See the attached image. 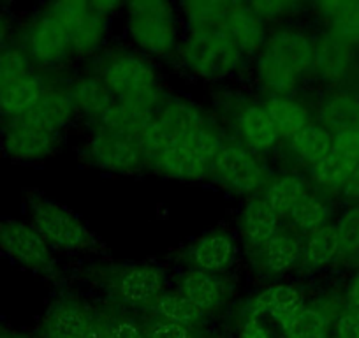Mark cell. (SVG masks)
<instances>
[{
  "instance_id": "obj_1",
  "label": "cell",
  "mask_w": 359,
  "mask_h": 338,
  "mask_svg": "<svg viewBox=\"0 0 359 338\" xmlns=\"http://www.w3.org/2000/svg\"><path fill=\"white\" fill-rule=\"evenodd\" d=\"M226 137L227 133L219 122L205 129L169 136L140 133L148 171L182 184L210 182L213 162Z\"/></svg>"
},
{
  "instance_id": "obj_2",
  "label": "cell",
  "mask_w": 359,
  "mask_h": 338,
  "mask_svg": "<svg viewBox=\"0 0 359 338\" xmlns=\"http://www.w3.org/2000/svg\"><path fill=\"white\" fill-rule=\"evenodd\" d=\"M94 71L116 104L141 126L165 97L157 64L130 46L109 48L94 60Z\"/></svg>"
},
{
  "instance_id": "obj_3",
  "label": "cell",
  "mask_w": 359,
  "mask_h": 338,
  "mask_svg": "<svg viewBox=\"0 0 359 338\" xmlns=\"http://www.w3.org/2000/svg\"><path fill=\"white\" fill-rule=\"evenodd\" d=\"M129 46L154 62L175 60L185 25L178 4L165 0H133L122 11Z\"/></svg>"
},
{
  "instance_id": "obj_4",
  "label": "cell",
  "mask_w": 359,
  "mask_h": 338,
  "mask_svg": "<svg viewBox=\"0 0 359 338\" xmlns=\"http://www.w3.org/2000/svg\"><path fill=\"white\" fill-rule=\"evenodd\" d=\"M185 76L210 85H224L236 78L247 58L222 29L185 30L175 57Z\"/></svg>"
},
{
  "instance_id": "obj_5",
  "label": "cell",
  "mask_w": 359,
  "mask_h": 338,
  "mask_svg": "<svg viewBox=\"0 0 359 338\" xmlns=\"http://www.w3.org/2000/svg\"><path fill=\"white\" fill-rule=\"evenodd\" d=\"M213 106V116L227 136L255 154L269 157L284 143L262 99H254L241 90H220Z\"/></svg>"
},
{
  "instance_id": "obj_6",
  "label": "cell",
  "mask_w": 359,
  "mask_h": 338,
  "mask_svg": "<svg viewBox=\"0 0 359 338\" xmlns=\"http://www.w3.org/2000/svg\"><path fill=\"white\" fill-rule=\"evenodd\" d=\"M27 220L48 247L64 256H88L99 248V236L74 210L43 194L27 198Z\"/></svg>"
},
{
  "instance_id": "obj_7",
  "label": "cell",
  "mask_w": 359,
  "mask_h": 338,
  "mask_svg": "<svg viewBox=\"0 0 359 338\" xmlns=\"http://www.w3.org/2000/svg\"><path fill=\"white\" fill-rule=\"evenodd\" d=\"M273 175L269 158L227 136L213 162L210 182L234 198H254Z\"/></svg>"
},
{
  "instance_id": "obj_8",
  "label": "cell",
  "mask_w": 359,
  "mask_h": 338,
  "mask_svg": "<svg viewBox=\"0 0 359 338\" xmlns=\"http://www.w3.org/2000/svg\"><path fill=\"white\" fill-rule=\"evenodd\" d=\"M83 158L102 173L133 177L147 169L137 130L94 126L83 147Z\"/></svg>"
},
{
  "instance_id": "obj_9",
  "label": "cell",
  "mask_w": 359,
  "mask_h": 338,
  "mask_svg": "<svg viewBox=\"0 0 359 338\" xmlns=\"http://www.w3.org/2000/svg\"><path fill=\"white\" fill-rule=\"evenodd\" d=\"M16 44L25 51L34 69L48 74L72 60L71 36L48 4L30 15L18 29Z\"/></svg>"
},
{
  "instance_id": "obj_10",
  "label": "cell",
  "mask_w": 359,
  "mask_h": 338,
  "mask_svg": "<svg viewBox=\"0 0 359 338\" xmlns=\"http://www.w3.org/2000/svg\"><path fill=\"white\" fill-rule=\"evenodd\" d=\"M0 256L36 277L55 278L58 273L57 254L27 219L0 217Z\"/></svg>"
},
{
  "instance_id": "obj_11",
  "label": "cell",
  "mask_w": 359,
  "mask_h": 338,
  "mask_svg": "<svg viewBox=\"0 0 359 338\" xmlns=\"http://www.w3.org/2000/svg\"><path fill=\"white\" fill-rule=\"evenodd\" d=\"M48 8L64 23L71 36L72 58L95 60L108 50L113 20L95 11L92 0H58L50 2Z\"/></svg>"
},
{
  "instance_id": "obj_12",
  "label": "cell",
  "mask_w": 359,
  "mask_h": 338,
  "mask_svg": "<svg viewBox=\"0 0 359 338\" xmlns=\"http://www.w3.org/2000/svg\"><path fill=\"white\" fill-rule=\"evenodd\" d=\"M62 134L39 126L29 116L0 122V148L18 164H37L57 154Z\"/></svg>"
},
{
  "instance_id": "obj_13",
  "label": "cell",
  "mask_w": 359,
  "mask_h": 338,
  "mask_svg": "<svg viewBox=\"0 0 359 338\" xmlns=\"http://www.w3.org/2000/svg\"><path fill=\"white\" fill-rule=\"evenodd\" d=\"M278 64L291 69L303 81H310L316 55V32L302 23H284L269 29L264 48Z\"/></svg>"
},
{
  "instance_id": "obj_14",
  "label": "cell",
  "mask_w": 359,
  "mask_h": 338,
  "mask_svg": "<svg viewBox=\"0 0 359 338\" xmlns=\"http://www.w3.org/2000/svg\"><path fill=\"white\" fill-rule=\"evenodd\" d=\"M309 296L292 282H271L247 299L243 306L245 317L269 319L282 331L305 309Z\"/></svg>"
},
{
  "instance_id": "obj_15",
  "label": "cell",
  "mask_w": 359,
  "mask_h": 338,
  "mask_svg": "<svg viewBox=\"0 0 359 338\" xmlns=\"http://www.w3.org/2000/svg\"><path fill=\"white\" fill-rule=\"evenodd\" d=\"M241 245L236 233L224 227L210 229L187 245L184 257L191 270L212 275H227L240 259Z\"/></svg>"
},
{
  "instance_id": "obj_16",
  "label": "cell",
  "mask_w": 359,
  "mask_h": 338,
  "mask_svg": "<svg viewBox=\"0 0 359 338\" xmlns=\"http://www.w3.org/2000/svg\"><path fill=\"white\" fill-rule=\"evenodd\" d=\"M168 273L161 264L141 261L120 268L113 278V292L122 305L140 309L154 305L168 291Z\"/></svg>"
},
{
  "instance_id": "obj_17",
  "label": "cell",
  "mask_w": 359,
  "mask_h": 338,
  "mask_svg": "<svg viewBox=\"0 0 359 338\" xmlns=\"http://www.w3.org/2000/svg\"><path fill=\"white\" fill-rule=\"evenodd\" d=\"M175 289L203 317L220 312L233 296V288L226 275H212L191 268L178 275Z\"/></svg>"
},
{
  "instance_id": "obj_18",
  "label": "cell",
  "mask_w": 359,
  "mask_h": 338,
  "mask_svg": "<svg viewBox=\"0 0 359 338\" xmlns=\"http://www.w3.org/2000/svg\"><path fill=\"white\" fill-rule=\"evenodd\" d=\"M302 245L303 238L284 226L273 238H269L261 248L248 256L259 275L266 278H280L299 270Z\"/></svg>"
},
{
  "instance_id": "obj_19",
  "label": "cell",
  "mask_w": 359,
  "mask_h": 338,
  "mask_svg": "<svg viewBox=\"0 0 359 338\" xmlns=\"http://www.w3.org/2000/svg\"><path fill=\"white\" fill-rule=\"evenodd\" d=\"M284 220L261 194L245 199L236 217V236L241 248L252 254L282 229Z\"/></svg>"
},
{
  "instance_id": "obj_20",
  "label": "cell",
  "mask_w": 359,
  "mask_h": 338,
  "mask_svg": "<svg viewBox=\"0 0 359 338\" xmlns=\"http://www.w3.org/2000/svg\"><path fill=\"white\" fill-rule=\"evenodd\" d=\"M313 119L331 134L359 129V88H324L312 102Z\"/></svg>"
},
{
  "instance_id": "obj_21",
  "label": "cell",
  "mask_w": 359,
  "mask_h": 338,
  "mask_svg": "<svg viewBox=\"0 0 359 338\" xmlns=\"http://www.w3.org/2000/svg\"><path fill=\"white\" fill-rule=\"evenodd\" d=\"M95 320L94 312L74 296L53 299L43 319L44 338H83Z\"/></svg>"
},
{
  "instance_id": "obj_22",
  "label": "cell",
  "mask_w": 359,
  "mask_h": 338,
  "mask_svg": "<svg viewBox=\"0 0 359 338\" xmlns=\"http://www.w3.org/2000/svg\"><path fill=\"white\" fill-rule=\"evenodd\" d=\"M323 32L359 51V0H324L309 4Z\"/></svg>"
},
{
  "instance_id": "obj_23",
  "label": "cell",
  "mask_w": 359,
  "mask_h": 338,
  "mask_svg": "<svg viewBox=\"0 0 359 338\" xmlns=\"http://www.w3.org/2000/svg\"><path fill=\"white\" fill-rule=\"evenodd\" d=\"M220 29L250 62L261 53L269 34V25L250 8L248 2H233L231 13Z\"/></svg>"
},
{
  "instance_id": "obj_24",
  "label": "cell",
  "mask_w": 359,
  "mask_h": 338,
  "mask_svg": "<svg viewBox=\"0 0 359 338\" xmlns=\"http://www.w3.org/2000/svg\"><path fill=\"white\" fill-rule=\"evenodd\" d=\"M69 92L78 116L97 126L115 108V99L94 71H86L69 79Z\"/></svg>"
},
{
  "instance_id": "obj_25",
  "label": "cell",
  "mask_w": 359,
  "mask_h": 338,
  "mask_svg": "<svg viewBox=\"0 0 359 338\" xmlns=\"http://www.w3.org/2000/svg\"><path fill=\"white\" fill-rule=\"evenodd\" d=\"M27 116L53 133L64 134V130L69 129L78 119L71 92H69V81H62L50 74V83L43 97Z\"/></svg>"
},
{
  "instance_id": "obj_26",
  "label": "cell",
  "mask_w": 359,
  "mask_h": 338,
  "mask_svg": "<svg viewBox=\"0 0 359 338\" xmlns=\"http://www.w3.org/2000/svg\"><path fill=\"white\" fill-rule=\"evenodd\" d=\"M50 83V74L43 71H32L30 74L9 83L0 90V122L27 116L43 97Z\"/></svg>"
},
{
  "instance_id": "obj_27",
  "label": "cell",
  "mask_w": 359,
  "mask_h": 338,
  "mask_svg": "<svg viewBox=\"0 0 359 338\" xmlns=\"http://www.w3.org/2000/svg\"><path fill=\"white\" fill-rule=\"evenodd\" d=\"M341 268V248L333 224L303 238L299 270L310 275Z\"/></svg>"
},
{
  "instance_id": "obj_28",
  "label": "cell",
  "mask_w": 359,
  "mask_h": 338,
  "mask_svg": "<svg viewBox=\"0 0 359 338\" xmlns=\"http://www.w3.org/2000/svg\"><path fill=\"white\" fill-rule=\"evenodd\" d=\"M252 78H254L255 87L264 95V99L298 95V92L305 85V81L296 72L278 64L266 51H261L252 60Z\"/></svg>"
},
{
  "instance_id": "obj_29",
  "label": "cell",
  "mask_w": 359,
  "mask_h": 338,
  "mask_svg": "<svg viewBox=\"0 0 359 338\" xmlns=\"http://www.w3.org/2000/svg\"><path fill=\"white\" fill-rule=\"evenodd\" d=\"M310 191H312V185H310L306 173L287 169V171L271 175L261 196L285 222L292 210Z\"/></svg>"
},
{
  "instance_id": "obj_30",
  "label": "cell",
  "mask_w": 359,
  "mask_h": 338,
  "mask_svg": "<svg viewBox=\"0 0 359 338\" xmlns=\"http://www.w3.org/2000/svg\"><path fill=\"white\" fill-rule=\"evenodd\" d=\"M337 213V199L330 198V196L323 194V192L316 191L312 187V191L299 201V205L292 210L291 215L285 219V222H287L289 229H292L296 234L305 238L333 224Z\"/></svg>"
},
{
  "instance_id": "obj_31",
  "label": "cell",
  "mask_w": 359,
  "mask_h": 338,
  "mask_svg": "<svg viewBox=\"0 0 359 338\" xmlns=\"http://www.w3.org/2000/svg\"><path fill=\"white\" fill-rule=\"evenodd\" d=\"M287 157L298 168L309 171L333 150V134L317 122H312L292 137L282 143Z\"/></svg>"
},
{
  "instance_id": "obj_32",
  "label": "cell",
  "mask_w": 359,
  "mask_h": 338,
  "mask_svg": "<svg viewBox=\"0 0 359 338\" xmlns=\"http://www.w3.org/2000/svg\"><path fill=\"white\" fill-rule=\"evenodd\" d=\"M266 106V111L269 113L280 134L282 141H287L299 130L305 129L313 119L312 102H306L299 95H284V97H266L262 99Z\"/></svg>"
},
{
  "instance_id": "obj_33",
  "label": "cell",
  "mask_w": 359,
  "mask_h": 338,
  "mask_svg": "<svg viewBox=\"0 0 359 338\" xmlns=\"http://www.w3.org/2000/svg\"><path fill=\"white\" fill-rule=\"evenodd\" d=\"M355 168H358V164L347 161L345 157L338 155L337 151L331 150L327 157H324L323 161L317 162L316 165H312L306 171V177H309L310 185L316 191L323 192V194L330 196V198L338 201L341 189L347 184V180L354 173Z\"/></svg>"
},
{
  "instance_id": "obj_34",
  "label": "cell",
  "mask_w": 359,
  "mask_h": 338,
  "mask_svg": "<svg viewBox=\"0 0 359 338\" xmlns=\"http://www.w3.org/2000/svg\"><path fill=\"white\" fill-rule=\"evenodd\" d=\"M231 8L233 2L229 0H187L178 4L185 30L219 29L226 22Z\"/></svg>"
},
{
  "instance_id": "obj_35",
  "label": "cell",
  "mask_w": 359,
  "mask_h": 338,
  "mask_svg": "<svg viewBox=\"0 0 359 338\" xmlns=\"http://www.w3.org/2000/svg\"><path fill=\"white\" fill-rule=\"evenodd\" d=\"M341 248V268L359 264V205H341L333 220Z\"/></svg>"
},
{
  "instance_id": "obj_36",
  "label": "cell",
  "mask_w": 359,
  "mask_h": 338,
  "mask_svg": "<svg viewBox=\"0 0 359 338\" xmlns=\"http://www.w3.org/2000/svg\"><path fill=\"white\" fill-rule=\"evenodd\" d=\"M334 317L320 310L312 302L282 331V338H331Z\"/></svg>"
},
{
  "instance_id": "obj_37",
  "label": "cell",
  "mask_w": 359,
  "mask_h": 338,
  "mask_svg": "<svg viewBox=\"0 0 359 338\" xmlns=\"http://www.w3.org/2000/svg\"><path fill=\"white\" fill-rule=\"evenodd\" d=\"M151 309L158 320L180 324V326L191 327V330L205 319L176 289H168L164 295L158 296Z\"/></svg>"
},
{
  "instance_id": "obj_38",
  "label": "cell",
  "mask_w": 359,
  "mask_h": 338,
  "mask_svg": "<svg viewBox=\"0 0 359 338\" xmlns=\"http://www.w3.org/2000/svg\"><path fill=\"white\" fill-rule=\"evenodd\" d=\"M248 4L268 25L275 27L294 23L296 20L309 13V4L298 2V0H257Z\"/></svg>"
},
{
  "instance_id": "obj_39",
  "label": "cell",
  "mask_w": 359,
  "mask_h": 338,
  "mask_svg": "<svg viewBox=\"0 0 359 338\" xmlns=\"http://www.w3.org/2000/svg\"><path fill=\"white\" fill-rule=\"evenodd\" d=\"M32 71H36L32 62L29 60L25 51L18 44H13L0 51V90L8 87L9 83L30 74Z\"/></svg>"
},
{
  "instance_id": "obj_40",
  "label": "cell",
  "mask_w": 359,
  "mask_h": 338,
  "mask_svg": "<svg viewBox=\"0 0 359 338\" xmlns=\"http://www.w3.org/2000/svg\"><path fill=\"white\" fill-rule=\"evenodd\" d=\"M333 151L359 165V129L333 134Z\"/></svg>"
},
{
  "instance_id": "obj_41",
  "label": "cell",
  "mask_w": 359,
  "mask_h": 338,
  "mask_svg": "<svg viewBox=\"0 0 359 338\" xmlns=\"http://www.w3.org/2000/svg\"><path fill=\"white\" fill-rule=\"evenodd\" d=\"M331 338H359V312L345 310L334 320Z\"/></svg>"
},
{
  "instance_id": "obj_42",
  "label": "cell",
  "mask_w": 359,
  "mask_h": 338,
  "mask_svg": "<svg viewBox=\"0 0 359 338\" xmlns=\"http://www.w3.org/2000/svg\"><path fill=\"white\" fill-rule=\"evenodd\" d=\"M147 338H192L194 333H192L191 327L180 326V324L165 323V320H155L154 326L148 330Z\"/></svg>"
},
{
  "instance_id": "obj_43",
  "label": "cell",
  "mask_w": 359,
  "mask_h": 338,
  "mask_svg": "<svg viewBox=\"0 0 359 338\" xmlns=\"http://www.w3.org/2000/svg\"><path fill=\"white\" fill-rule=\"evenodd\" d=\"M341 292H344V299H345V306H347V310L359 312V264L351 270L347 280H345V284L341 285Z\"/></svg>"
},
{
  "instance_id": "obj_44",
  "label": "cell",
  "mask_w": 359,
  "mask_h": 338,
  "mask_svg": "<svg viewBox=\"0 0 359 338\" xmlns=\"http://www.w3.org/2000/svg\"><path fill=\"white\" fill-rule=\"evenodd\" d=\"M108 338H147L134 320L116 319L109 327H106Z\"/></svg>"
},
{
  "instance_id": "obj_45",
  "label": "cell",
  "mask_w": 359,
  "mask_h": 338,
  "mask_svg": "<svg viewBox=\"0 0 359 338\" xmlns=\"http://www.w3.org/2000/svg\"><path fill=\"white\" fill-rule=\"evenodd\" d=\"M238 338H275V334L262 323V319L245 317L243 323H241Z\"/></svg>"
},
{
  "instance_id": "obj_46",
  "label": "cell",
  "mask_w": 359,
  "mask_h": 338,
  "mask_svg": "<svg viewBox=\"0 0 359 338\" xmlns=\"http://www.w3.org/2000/svg\"><path fill=\"white\" fill-rule=\"evenodd\" d=\"M18 29L13 16L6 11H0V51L16 44Z\"/></svg>"
},
{
  "instance_id": "obj_47",
  "label": "cell",
  "mask_w": 359,
  "mask_h": 338,
  "mask_svg": "<svg viewBox=\"0 0 359 338\" xmlns=\"http://www.w3.org/2000/svg\"><path fill=\"white\" fill-rule=\"evenodd\" d=\"M338 201L341 205H359V165L354 169V173L347 180V184L341 189Z\"/></svg>"
},
{
  "instance_id": "obj_48",
  "label": "cell",
  "mask_w": 359,
  "mask_h": 338,
  "mask_svg": "<svg viewBox=\"0 0 359 338\" xmlns=\"http://www.w3.org/2000/svg\"><path fill=\"white\" fill-rule=\"evenodd\" d=\"M92 6L97 13L109 20H115L116 16H122L126 2H116V0H92Z\"/></svg>"
},
{
  "instance_id": "obj_49",
  "label": "cell",
  "mask_w": 359,
  "mask_h": 338,
  "mask_svg": "<svg viewBox=\"0 0 359 338\" xmlns=\"http://www.w3.org/2000/svg\"><path fill=\"white\" fill-rule=\"evenodd\" d=\"M83 338H108V334H106V327H102L101 324L95 323Z\"/></svg>"
},
{
  "instance_id": "obj_50",
  "label": "cell",
  "mask_w": 359,
  "mask_h": 338,
  "mask_svg": "<svg viewBox=\"0 0 359 338\" xmlns=\"http://www.w3.org/2000/svg\"><path fill=\"white\" fill-rule=\"evenodd\" d=\"M0 338H9V334H6L2 327H0Z\"/></svg>"
},
{
  "instance_id": "obj_51",
  "label": "cell",
  "mask_w": 359,
  "mask_h": 338,
  "mask_svg": "<svg viewBox=\"0 0 359 338\" xmlns=\"http://www.w3.org/2000/svg\"><path fill=\"white\" fill-rule=\"evenodd\" d=\"M9 338H29V337H23V334H13V337Z\"/></svg>"
},
{
  "instance_id": "obj_52",
  "label": "cell",
  "mask_w": 359,
  "mask_h": 338,
  "mask_svg": "<svg viewBox=\"0 0 359 338\" xmlns=\"http://www.w3.org/2000/svg\"><path fill=\"white\" fill-rule=\"evenodd\" d=\"M192 338H194V337H192Z\"/></svg>"
}]
</instances>
